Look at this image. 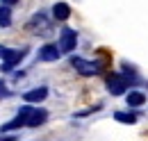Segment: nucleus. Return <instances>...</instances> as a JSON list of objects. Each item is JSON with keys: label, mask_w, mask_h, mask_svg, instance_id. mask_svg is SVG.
<instances>
[{"label": "nucleus", "mask_w": 148, "mask_h": 141, "mask_svg": "<svg viewBox=\"0 0 148 141\" xmlns=\"http://www.w3.org/2000/svg\"><path fill=\"white\" fill-rule=\"evenodd\" d=\"M23 55H25V48H21V50H9L7 46H0V57L5 59L0 68L2 70H12L21 59H23Z\"/></svg>", "instance_id": "nucleus-1"}, {"label": "nucleus", "mask_w": 148, "mask_h": 141, "mask_svg": "<svg viewBox=\"0 0 148 141\" xmlns=\"http://www.w3.org/2000/svg\"><path fill=\"white\" fill-rule=\"evenodd\" d=\"M71 66H73L80 75H96V73H100V64H98V62L82 59V57H77V55L71 57Z\"/></svg>", "instance_id": "nucleus-2"}, {"label": "nucleus", "mask_w": 148, "mask_h": 141, "mask_svg": "<svg viewBox=\"0 0 148 141\" xmlns=\"http://www.w3.org/2000/svg\"><path fill=\"white\" fill-rule=\"evenodd\" d=\"M34 109L30 105H25V107H21L18 109V114L9 121V123H5L2 127H0V132H9V130H18V127H23V125H27V118H30V114H32Z\"/></svg>", "instance_id": "nucleus-3"}, {"label": "nucleus", "mask_w": 148, "mask_h": 141, "mask_svg": "<svg viewBox=\"0 0 148 141\" xmlns=\"http://www.w3.org/2000/svg\"><path fill=\"white\" fill-rule=\"evenodd\" d=\"M27 30H30L32 34H48V32H50V23H48V16H46L43 12L34 14V16L27 21Z\"/></svg>", "instance_id": "nucleus-4"}, {"label": "nucleus", "mask_w": 148, "mask_h": 141, "mask_svg": "<svg viewBox=\"0 0 148 141\" xmlns=\"http://www.w3.org/2000/svg\"><path fill=\"white\" fill-rule=\"evenodd\" d=\"M75 46H77V32L71 27H64L62 34H59V50L71 53V50H75Z\"/></svg>", "instance_id": "nucleus-5"}, {"label": "nucleus", "mask_w": 148, "mask_h": 141, "mask_svg": "<svg viewBox=\"0 0 148 141\" xmlns=\"http://www.w3.org/2000/svg\"><path fill=\"white\" fill-rule=\"evenodd\" d=\"M105 84H107V91H110L112 96H123V93H125V89H128L125 77H123V75H116V73L107 75Z\"/></svg>", "instance_id": "nucleus-6"}, {"label": "nucleus", "mask_w": 148, "mask_h": 141, "mask_svg": "<svg viewBox=\"0 0 148 141\" xmlns=\"http://www.w3.org/2000/svg\"><path fill=\"white\" fill-rule=\"evenodd\" d=\"M59 46L55 43H46V46H41V50H39V59L41 62H57L59 59Z\"/></svg>", "instance_id": "nucleus-7"}, {"label": "nucleus", "mask_w": 148, "mask_h": 141, "mask_svg": "<svg viewBox=\"0 0 148 141\" xmlns=\"http://www.w3.org/2000/svg\"><path fill=\"white\" fill-rule=\"evenodd\" d=\"M48 98V89L46 87H37V89H30L27 93H23V100L25 103H41Z\"/></svg>", "instance_id": "nucleus-8"}, {"label": "nucleus", "mask_w": 148, "mask_h": 141, "mask_svg": "<svg viewBox=\"0 0 148 141\" xmlns=\"http://www.w3.org/2000/svg\"><path fill=\"white\" fill-rule=\"evenodd\" d=\"M46 118H48V112L46 109H34L30 114V118H27V127H39V125L46 123Z\"/></svg>", "instance_id": "nucleus-9"}, {"label": "nucleus", "mask_w": 148, "mask_h": 141, "mask_svg": "<svg viewBox=\"0 0 148 141\" xmlns=\"http://www.w3.org/2000/svg\"><path fill=\"white\" fill-rule=\"evenodd\" d=\"M53 14H55L57 21H66V18L71 16V7L66 2H57L55 7H53Z\"/></svg>", "instance_id": "nucleus-10"}, {"label": "nucleus", "mask_w": 148, "mask_h": 141, "mask_svg": "<svg viewBox=\"0 0 148 141\" xmlns=\"http://www.w3.org/2000/svg\"><path fill=\"white\" fill-rule=\"evenodd\" d=\"M146 103V96L141 93V91H130V96H128V105L130 107H141Z\"/></svg>", "instance_id": "nucleus-11"}, {"label": "nucleus", "mask_w": 148, "mask_h": 141, "mask_svg": "<svg viewBox=\"0 0 148 141\" xmlns=\"http://www.w3.org/2000/svg\"><path fill=\"white\" fill-rule=\"evenodd\" d=\"M114 118H116L119 123H128V125L137 123V114H132V112H116Z\"/></svg>", "instance_id": "nucleus-12"}, {"label": "nucleus", "mask_w": 148, "mask_h": 141, "mask_svg": "<svg viewBox=\"0 0 148 141\" xmlns=\"http://www.w3.org/2000/svg\"><path fill=\"white\" fill-rule=\"evenodd\" d=\"M12 25V9L0 5V27H9Z\"/></svg>", "instance_id": "nucleus-13"}, {"label": "nucleus", "mask_w": 148, "mask_h": 141, "mask_svg": "<svg viewBox=\"0 0 148 141\" xmlns=\"http://www.w3.org/2000/svg\"><path fill=\"white\" fill-rule=\"evenodd\" d=\"M9 96H12V91L7 89L5 80H0V100H2V98H9Z\"/></svg>", "instance_id": "nucleus-14"}, {"label": "nucleus", "mask_w": 148, "mask_h": 141, "mask_svg": "<svg viewBox=\"0 0 148 141\" xmlns=\"http://www.w3.org/2000/svg\"><path fill=\"white\" fill-rule=\"evenodd\" d=\"M21 0H0V5H5V7H12V5H18Z\"/></svg>", "instance_id": "nucleus-15"}, {"label": "nucleus", "mask_w": 148, "mask_h": 141, "mask_svg": "<svg viewBox=\"0 0 148 141\" xmlns=\"http://www.w3.org/2000/svg\"><path fill=\"white\" fill-rule=\"evenodd\" d=\"M0 141H16L14 137H5V134H0Z\"/></svg>", "instance_id": "nucleus-16"}]
</instances>
